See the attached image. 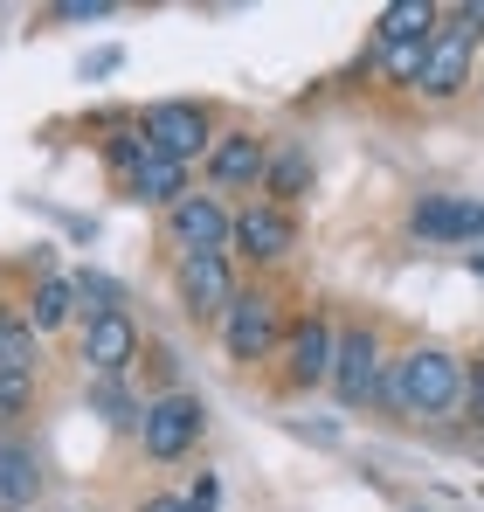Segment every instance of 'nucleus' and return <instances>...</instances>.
I'll return each mask as SVG.
<instances>
[{
  "label": "nucleus",
  "instance_id": "nucleus-1",
  "mask_svg": "<svg viewBox=\"0 0 484 512\" xmlns=\"http://www.w3.org/2000/svg\"><path fill=\"white\" fill-rule=\"evenodd\" d=\"M374 402H381L395 423H443V416H457V402H464V360H457L450 346H436V340L402 346V353H388Z\"/></svg>",
  "mask_w": 484,
  "mask_h": 512
},
{
  "label": "nucleus",
  "instance_id": "nucleus-2",
  "mask_svg": "<svg viewBox=\"0 0 484 512\" xmlns=\"http://www.w3.org/2000/svg\"><path fill=\"white\" fill-rule=\"evenodd\" d=\"M284 326H291L284 291L277 284H242L236 298H229V312L215 319V340H222V353L236 367H270L277 346H284Z\"/></svg>",
  "mask_w": 484,
  "mask_h": 512
},
{
  "label": "nucleus",
  "instance_id": "nucleus-3",
  "mask_svg": "<svg viewBox=\"0 0 484 512\" xmlns=\"http://www.w3.org/2000/svg\"><path fill=\"white\" fill-rule=\"evenodd\" d=\"M139 450L153 457V464H187L194 450H201V436H208V402L194 395V388H173V395H146V409H139Z\"/></svg>",
  "mask_w": 484,
  "mask_h": 512
},
{
  "label": "nucleus",
  "instance_id": "nucleus-4",
  "mask_svg": "<svg viewBox=\"0 0 484 512\" xmlns=\"http://www.w3.org/2000/svg\"><path fill=\"white\" fill-rule=\"evenodd\" d=\"M381 367H388V333L374 319H339V333H332V381H325L339 395V409H367L374 388H381Z\"/></svg>",
  "mask_w": 484,
  "mask_h": 512
},
{
  "label": "nucleus",
  "instance_id": "nucleus-5",
  "mask_svg": "<svg viewBox=\"0 0 484 512\" xmlns=\"http://www.w3.org/2000/svg\"><path fill=\"white\" fill-rule=\"evenodd\" d=\"M332 333H339V319L325 305L298 312L284 326V346H277V388L284 395H319L325 381H332Z\"/></svg>",
  "mask_w": 484,
  "mask_h": 512
},
{
  "label": "nucleus",
  "instance_id": "nucleus-6",
  "mask_svg": "<svg viewBox=\"0 0 484 512\" xmlns=\"http://www.w3.org/2000/svg\"><path fill=\"white\" fill-rule=\"evenodd\" d=\"M139 132H146V146L166 153V160H180V167H194L208 146H215V111L201 104V97H160V104H146L139 111Z\"/></svg>",
  "mask_w": 484,
  "mask_h": 512
},
{
  "label": "nucleus",
  "instance_id": "nucleus-7",
  "mask_svg": "<svg viewBox=\"0 0 484 512\" xmlns=\"http://www.w3.org/2000/svg\"><path fill=\"white\" fill-rule=\"evenodd\" d=\"M298 215L291 208H270V201H236L229 208V256H242V263H256V270H277L284 256L298 250Z\"/></svg>",
  "mask_w": 484,
  "mask_h": 512
},
{
  "label": "nucleus",
  "instance_id": "nucleus-8",
  "mask_svg": "<svg viewBox=\"0 0 484 512\" xmlns=\"http://www.w3.org/2000/svg\"><path fill=\"white\" fill-rule=\"evenodd\" d=\"M263 167H270V132H256V125H222L215 146L201 153L208 194H242L249 201L263 187Z\"/></svg>",
  "mask_w": 484,
  "mask_h": 512
},
{
  "label": "nucleus",
  "instance_id": "nucleus-9",
  "mask_svg": "<svg viewBox=\"0 0 484 512\" xmlns=\"http://www.w3.org/2000/svg\"><path fill=\"white\" fill-rule=\"evenodd\" d=\"M160 243L173 256H229V201L208 187H187L160 215Z\"/></svg>",
  "mask_w": 484,
  "mask_h": 512
},
{
  "label": "nucleus",
  "instance_id": "nucleus-10",
  "mask_svg": "<svg viewBox=\"0 0 484 512\" xmlns=\"http://www.w3.org/2000/svg\"><path fill=\"white\" fill-rule=\"evenodd\" d=\"M471 77H478V35L457 28L450 7H443V21H436V35H429V63H422L415 97H422V104H457V97L471 90Z\"/></svg>",
  "mask_w": 484,
  "mask_h": 512
},
{
  "label": "nucleus",
  "instance_id": "nucleus-11",
  "mask_svg": "<svg viewBox=\"0 0 484 512\" xmlns=\"http://www.w3.org/2000/svg\"><path fill=\"white\" fill-rule=\"evenodd\" d=\"M236 291H242L236 256H173V305H180L194 326H215Z\"/></svg>",
  "mask_w": 484,
  "mask_h": 512
},
{
  "label": "nucleus",
  "instance_id": "nucleus-12",
  "mask_svg": "<svg viewBox=\"0 0 484 512\" xmlns=\"http://www.w3.org/2000/svg\"><path fill=\"white\" fill-rule=\"evenodd\" d=\"M139 353H146V333L132 326V312H104V319H83V326H77L83 381H90V374H111V381H125V374L139 367Z\"/></svg>",
  "mask_w": 484,
  "mask_h": 512
},
{
  "label": "nucleus",
  "instance_id": "nucleus-13",
  "mask_svg": "<svg viewBox=\"0 0 484 512\" xmlns=\"http://www.w3.org/2000/svg\"><path fill=\"white\" fill-rule=\"evenodd\" d=\"M408 236L415 243H443V250L484 243V201L478 194H422L408 208Z\"/></svg>",
  "mask_w": 484,
  "mask_h": 512
},
{
  "label": "nucleus",
  "instance_id": "nucleus-14",
  "mask_svg": "<svg viewBox=\"0 0 484 512\" xmlns=\"http://www.w3.org/2000/svg\"><path fill=\"white\" fill-rule=\"evenodd\" d=\"M42 450L21 429H0V512H42Z\"/></svg>",
  "mask_w": 484,
  "mask_h": 512
},
{
  "label": "nucleus",
  "instance_id": "nucleus-15",
  "mask_svg": "<svg viewBox=\"0 0 484 512\" xmlns=\"http://www.w3.org/2000/svg\"><path fill=\"white\" fill-rule=\"evenodd\" d=\"M312 180H319V167H312V153H305L298 139H270V167H263L256 201H270V208H291V215H298V201L312 194Z\"/></svg>",
  "mask_w": 484,
  "mask_h": 512
},
{
  "label": "nucleus",
  "instance_id": "nucleus-16",
  "mask_svg": "<svg viewBox=\"0 0 484 512\" xmlns=\"http://www.w3.org/2000/svg\"><path fill=\"white\" fill-rule=\"evenodd\" d=\"M14 312L28 319V333H35V340H56V333H70V326H77V291H70V277H63V270H42Z\"/></svg>",
  "mask_w": 484,
  "mask_h": 512
},
{
  "label": "nucleus",
  "instance_id": "nucleus-17",
  "mask_svg": "<svg viewBox=\"0 0 484 512\" xmlns=\"http://www.w3.org/2000/svg\"><path fill=\"white\" fill-rule=\"evenodd\" d=\"M118 187H125V201H139V208H160V215H166V208H173V201H180L194 180H187V167H180V160H166V153H146V160L125 173Z\"/></svg>",
  "mask_w": 484,
  "mask_h": 512
},
{
  "label": "nucleus",
  "instance_id": "nucleus-18",
  "mask_svg": "<svg viewBox=\"0 0 484 512\" xmlns=\"http://www.w3.org/2000/svg\"><path fill=\"white\" fill-rule=\"evenodd\" d=\"M436 21H443L436 0H395V7H381L374 14V56L395 49V42H415V35H436Z\"/></svg>",
  "mask_w": 484,
  "mask_h": 512
},
{
  "label": "nucleus",
  "instance_id": "nucleus-19",
  "mask_svg": "<svg viewBox=\"0 0 484 512\" xmlns=\"http://www.w3.org/2000/svg\"><path fill=\"white\" fill-rule=\"evenodd\" d=\"M42 340L28 333V319L14 312V305H0V374H28V381H42Z\"/></svg>",
  "mask_w": 484,
  "mask_h": 512
},
{
  "label": "nucleus",
  "instance_id": "nucleus-20",
  "mask_svg": "<svg viewBox=\"0 0 484 512\" xmlns=\"http://www.w3.org/2000/svg\"><path fill=\"white\" fill-rule=\"evenodd\" d=\"M83 395H90V416H104L111 429H125V436L139 429V409H146V402L132 395V381H111V374H90V381H83Z\"/></svg>",
  "mask_w": 484,
  "mask_h": 512
},
{
  "label": "nucleus",
  "instance_id": "nucleus-21",
  "mask_svg": "<svg viewBox=\"0 0 484 512\" xmlns=\"http://www.w3.org/2000/svg\"><path fill=\"white\" fill-rule=\"evenodd\" d=\"M374 63H381V84H388V90H415V84H422V63H429V35H415V42H395V49H381Z\"/></svg>",
  "mask_w": 484,
  "mask_h": 512
},
{
  "label": "nucleus",
  "instance_id": "nucleus-22",
  "mask_svg": "<svg viewBox=\"0 0 484 512\" xmlns=\"http://www.w3.org/2000/svg\"><path fill=\"white\" fill-rule=\"evenodd\" d=\"M70 291H77V326L83 319H104V312H125V291L111 277H97V270H77Z\"/></svg>",
  "mask_w": 484,
  "mask_h": 512
},
{
  "label": "nucleus",
  "instance_id": "nucleus-23",
  "mask_svg": "<svg viewBox=\"0 0 484 512\" xmlns=\"http://www.w3.org/2000/svg\"><path fill=\"white\" fill-rule=\"evenodd\" d=\"M153 146H146V132H139V118L132 125H111V139H104V167H111V180H125V173L139 167Z\"/></svg>",
  "mask_w": 484,
  "mask_h": 512
},
{
  "label": "nucleus",
  "instance_id": "nucleus-24",
  "mask_svg": "<svg viewBox=\"0 0 484 512\" xmlns=\"http://www.w3.org/2000/svg\"><path fill=\"white\" fill-rule=\"evenodd\" d=\"M35 402H42V381H28V374H0V429H21L35 416Z\"/></svg>",
  "mask_w": 484,
  "mask_h": 512
},
{
  "label": "nucleus",
  "instance_id": "nucleus-25",
  "mask_svg": "<svg viewBox=\"0 0 484 512\" xmlns=\"http://www.w3.org/2000/svg\"><path fill=\"white\" fill-rule=\"evenodd\" d=\"M457 416H464L471 429H484V353L464 367V402H457Z\"/></svg>",
  "mask_w": 484,
  "mask_h": 512
},
{
  "label": "nucleus",
  "instance_id": "nucleus-26",
  "mask_svg": "<svg viewBox=\"0 0 484 512\" xmlns=\"http://www.w3.org/2000/svg\"><path fill=\"white\" fill-rule=\"evenodd\" d=\"M111 7L104 0H63V7H49V21H104Z\"/></svg>",
  "mask_w": 484,
  "mask_h": 512
},
{
  "label": "nucleus",
  "instance_id": "nucleus-27",
  "mask_svg": "<svg viewBox=\"0 0 484 512\" xmlns=\"http://www.w3.org/2000/svg\"><path fill=\"white\" fill-rule=\"evenodd\" d=\"M180 499H187V512H215V499H222V492H215V478L201 471V478H194V492H180Z\"/></svg>",
  "mask_w": 484,
  "mask_h": 512
},
{
  "label": "nucleus",
  "instance_id": "nucleus-28",
  "mask_svg": "<svg viewBox=\"0 0 484 512\" xmlns=\"http://www.w3.org/2000/svg\"><path fill=\"white\" fill-rule=\"evenodd\" d=\"M132 512H187V499H180V492H146Z\"/></svg>",
  "mask_w": 484,
  "mask_h": 512
},
{
  "label": "nucleus",
  "instance_id": "nucleus-29",
  "mask_svg": "<svg viewBox=\"0 0 484 512\" xmlns=\"http://www.w3.org/2000/svg\"><path fill=\"white\" fill-rule=\"evenodd\" d=\"M450 21H457V28H471V35H484V0H471V7H450Z\"/></svg>",
  "mask_w": 484,
  "mask_h": 512
},
{
  "label": "nucleus",
  "instance_id": "nucleus-30",
  "mask_svg": "<svg viewBox=\"0 0 484 512\" xmlns=\"http://www.w3.org/2000/svg\"><path fill=\"white\" fill-rule=\"evenodd\" d=\"M471 84H478V97H484V56H478V77H471Z\"/></svg>",
  "mask_w": 484,
  "mask_h": 512
},
{
  "label": "nucleus",
  "instance_id": "nucleus-31",
  "mask_svg": "<svg viewBox=\"0 0 484 512\" xmlns=\"http://www.w3.org/2000/svg\"><path fill=\"white\" fill-rule=\"evenodd\" d=\"M471 270H478V277H484V250H478V256H471Z\"/></svg>",
  "mask_w": 484,
  "mask_h": 512
},
{
  "label": "nucleus",
  "instance_id": "nucleus-32",
  "mask_svg": "<svg viewBox=\"0 0 484 512\" xmlns=\"http://www.w3.org/2000/svg\"><path fill=\"white\" fill-rule=\"evenodd\" d=\"M415 512H422V506H415Z\"/></svg>",
  "mask_w": 484,
  "mask_h": 512
}]
</instances>
